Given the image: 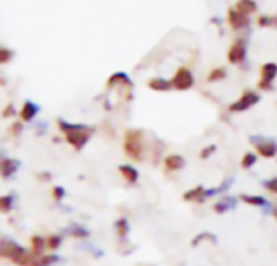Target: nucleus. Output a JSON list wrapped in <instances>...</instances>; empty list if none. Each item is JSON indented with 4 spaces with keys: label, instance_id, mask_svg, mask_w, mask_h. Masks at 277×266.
<instances>
[{
    "label": "nucleus",
    "instance_id": "412c9836",
    "mask_svg": "<svg viewBox=\"0 0 277 266\" xmlns=\"http://www.w3.org/2000/svg\"><path fill=\"white\" fill-rule=\"evenodd\" d=\"M59 261H60L59 255H46V253H42V255L34 256L31 266H53V264H56Z\"/></svg>",
    "mask_w": 277,
    "mask_h": 266
},
{
    "label": "nucleus",
    "instance_id": "7ed1b4c3",
    "mask_svg": "<svg viewBox=\"0 0 277 266\" xmlns=\"http://www.w3.org/2000/svg\"><path fill=\"white\" fill-rule=\"evenodd\" d=\"M124 152L134 162L145 159V134L142 129H127L124 134Z\"/></svg>",
    "mask_w": 277,
    "mask_h": 266
},
{
    "label": "nucleus",
    "instance_id": "ddd939ff",
    "mask_svg": "<svg viewBox=\"0 0 277 266\" xmlns=\"http://www.w3.org/2000/svg\"><path fill=\"white\" fill-rule=\"evenodd\" d=\"M240 199L249 204V206H258V208H261L264 214H267L271 211V203H267L266 198H263V196H256V194H241Z\"/></svg>",
    "mask_w": 277,
    "mask_h": 266
},
{
    "label": "nucleus",
    "instance_id": "72a5a7b5",
    "mask_svg": "<svg viewBox=\"0 0 277 266\" xmlns=\"http://www.w3.org/2000/svg\"><path fill=\"white\" fill-rule=\"evenodd\" d=\"M10 132H12L15 137L21 136V132H23V123H21V121H15V123L10 126Z\"/></svg>",
    "mask_w": 277,
    "mask_h": 266
},
{
    "label": "nucleus",
    "instance_id": "c756f323",
    "mask_svg": "<svg viewBox=\"0 0 277 266\" xmlns=\"http://www.w3.org/2000/svg\"><path fill=\"white\" fill-rule=\"evenodd\" d=\"M65 196H67V191H65L64 186H54V188H53V198H54L57 203L64 201Z\"/></svg>",
    "mask_w": 277,
    "mask_h": 266
},
{
    "label": "nucleus",
    "instance_id": "f3484780",
    "mask_svg": "<svg viewBox=\"0 0 277 266\" xmlns=\"http://www.w3.org/2000/svg\"><path fill=\"white\" fill-rule=\"evenodd\" d=\"M118 171L121 173V176H123L127 183H131V185H134V183H137L138 182V170L135 168V167H132V165H129V164H124V165H119L118 167Z\"/></svg>",
    "mask_w": 277,
    "mask_h": 266
},
{
    "label": "nucleus",
    "instance_id": "39448f33",
    "mask_svg": "<svg viewBox=\"0 0 277 266\" xmlns=\"http://www.w3.org/2000/svg\"><path fill=\"white\" fill-rule=\"evenodd\" d=\"M170 82H171V87L175 88V90L186 92V90H189L194 85V75H193V72L189 71L188 67H179Z\"/></svg>",
    "mask_w": 277,
    "mask_h": 266
},
{
    "label": "nucleus",
    "instance_id": "1a4fd4ad",
    "mask_svg": "<svg viewBox=\"0 0 277 266\" xmlns=\"http://www.w3.org/2000/svg\"><path fill=\"white\" fill-rule=\"evenodd\" d=\"M20 168V160L10 159V157H4L0 160V176L4 180H10L15 176V173Z\"/></svg>",
    "mask_w": 277,
    "mask_h": 266
},
{
    "label": "nucleus",
    "instance_id": "c85d7f7f",
    "mask_svg": "<svg viewBox=\"0 0 277 266\" xmlns=\"http://www.w3.org/2000/svg\"><path fill=\"white\" fill-rule=\"evenodd\" d=\"M15 57V53L10 48L0 46V64H8Z\"/></svg>",
    "mask_w": 277,
    "mask_h": 266
},
{
    "label": "nucleus",
    "instance_id": "b1692460",
    "mask_svg": "<svg viewBox=\"0 0 277 266\" xmlns=\"http://www.w3.org/2000/svg\"><path fill=\"white\" fill-rule=\"evenodd\" d=\"M13 206H15V194L13 193L0 196V212H4V214L12 212Z\"/></svg>",
    "mask_w": 277,
    "mask_h": 266
},
{
    "label": "nucleus",
    "instance_id": "473e14b6",
    "mask_svg": "<svg viewBox=\"0 0 277 266\" xmlns=\"http://www.w3.org/2000/svg\"><path fill=\"white\" fill-rule=\"evenodd\" d=\"M277 21V18H271V16H267V15H263V16H259V20H258V25L259 27H271V25H274Z\"/></svg>",
    "mask_w": 277,
    "mask_h": 266
},
{
    "label": "nucleus",
    "instance_id": "4be33fe9",
    "mask_svg": "<svg viewBox=\"0 0 277 266\" xmlns=\"http://www.w3.org/2000/svg\"><path fill=\"white\" fill-rule=\"evenodd\" d=\"M235 10L249 16L251 13H255L258 10V4L255 2V0H238Z\"/></svg>",
    "mask_w": 277,
    "mask_h": 266
},
{
    "label": "nucleus",
    "instance_id": "4c0bfd02",
    "mask_svg": "<svg viewBox=\"0 0 277 266\" xmlns=\"http://www.w3.org/2000/svg\"><path fill=\"white\" fill-rule=\"evenodd\" d=\"M272 216H274V219L277 220V204L274 206V209H272Z\"/></svg>",
    "mask_w": 277,
    "mask_h": 266
},
{
    "label": "nucleus",
    "instance_id": "423d86ee",
    "mask_svg": "<svg viewBox=\"0 0 277 266\" xmlns=\"http://www.w3.org/2000/svg\"><path fill=\"white\" fill-rule=\"evenodd\" d=\"M258 101H259V95H258V93H256V92H251V90H246L237 101L232 103V105L228 106V109L232 111V113H243V111L253 108Z\"/></svg>",
    "mask_w": 277,
    "mask_h": 266
},
{
    "label": "nucleus",
    "instance_id": "bb28decb",
    "mask_svg": "<svg viewBox=\"0 0 277 266\" xmlns=\"http://www.w3.org/2000/svg\"><path fill=\"white\" fill-rule=\"evenodd\" d=\"M225 77H227V72H225L223 67H217L214 69V71L209 72V75H207V82H220L223 80Z\"/></svg>",
    "mask_w": 277,
    "mask_h": 266
},
{
    "label": "nucleus",
    "instance_id": "2eb2a0df",
    "mask_svg": "<svg viewBox=\"0 0 277 266\" xmlns=\"http://www.w3.org/2000/svg\"><path fill=\"white\" fill-rule=\"evenodd\" d=\"M114 85H124V87H127V88L134 87L132 80L129 79V75L126 72H114L109 77L108 82H106V87L111 88V87H114Z\"/></svg>",
    "mask_w": 277,
    "mask_h": 266
},
{
    "label": "nucleus",
    "instance_id": "e433bc0d",
    "mask_svg": "<svg viewBox=\"0 0 277 266\" xmlns=\"http://www.w3.org/2000/svg\"><path fill=\"white\" fill-rule=\"evenodd\" d=\"M38 180H41V182H51L53 175H51L49 171H42V173H38Z\"/></svg>",
    "mask_w": 277,
    "mask_h": 266
},
{
    "label": "nucleus",
    "instance_id": "f8f14e48",
    "mask_svg": "<svg viewBox=\"0 0 277 266\" xmlns=\"http://www.w3.org/2000/svg\"><path fill=\"white\" fill-rule=\"evenodd\" d=\"M163 165H165L168 171H179L186 167V159L183 156H179V153H170L163 160Z\"/></svg>",
    "mask_w": 277,
    "mask_h": 266
},
{
    "label": "nucleus",
    "instance_id": "9d476101",
    "mask_svg": "<svg viewBox=\"0 0 277 266\" xmlns=\"http://www.w3.org/2000/svg\"><path fill=\"white\" fill-rule=\"evenodd\" d=\"M39 111H41L39 105H36V103L31 101V100H27V101L23 103V106H21L20 113H18L21 123H31L33 119L38 116Z\"/></svg>",
    "mask_w": 277,
    "mask_h": 266
},
{
    "label": "nucleus",
    "instance_id": "5701e85b",
    "mask_svg": "<svg viewBox=\"0 0 277 266\" xmlns=\"http://www.w3.org/2000/svg\"><path fill=\"white\" fill-rule=\"evenodd\" d=\"M114 229H116V234L119 238H126L131 232V224H129V220L126 217H119L116 222H114Z\"/></svg>",
    "mask_w": 277,
    "mask_h": 266
},
{
    "label": "nucleus",
    "instance_id": "c9c22d12",
    "mask_svg": "<svg viewBox=\"0 0 277 266\" xmlns=\"http://www.w3.org/2000/svg\"><path fill=\"white\" fill-rule=\"evenodd\" d=\"M36 136H44L48 132V123L46 121H42V123H38L36 124Z\"/></svg>",
    "mask_w": 277,
    "mask_h": 266
},
{
    "label": "nucleus",
    "instance_id": "cd10ccee",
    "mask_svg": "<svg viewBox=\"0 0 277 266\" xmlns=\"http://www.w3.org/2000/svg\"><path fill=\"white\" fill-rule=\"evenodd\" d=\"M256 162H258L256 153H253V152H246L245 156H243V159H241V168L248 170V168H251V167H255Z\"/></svg>",
    "mask_w": 277,
    "mask_h": 266
},
{
    "label": "nucleus",
    "instance_id": "9b49d317",
    "mask_svg": "<svg viewBox=\"0 0 277 266\" xmlns=\"http://www.w3.org/2000/svg\"><path fill=\"white\" fill-rule=\"evenodd\" d=\"M228 25L232 30H243L249 25V16L237 12L235 8H230L228 10Z\"/></svg>",
    "mask_w": 277,
    "mask_h": 266
},
{
    "label": "nucleus",
    "instance_id": "aec40b11",
    "mask_svg": "<svg viewBox=\"0 0 277 266\" xmlns=\"http://www.w3.org/2000/svg\"><path fill=\"white\" fill-rule=\"evenodd\" d=\"M30 245H31L30 252H31L33 255H36V256H38V255H42L46 248H48L46 238L41 237V235H33V237L30 238Z\"/></svg>",
    "mask_w": 277,
    "mask_h": 266
},
{
    "label": "nucleus",
    "instance_id": "f03ea898",
    "mask_svg": "<svg viewBox=\"0 0 277 266\" xmlns=\"http://www.w3.org/2000/svg\"><path fill=\"white\" fill-rule=\"evenodd\" d=\"M34 256L28 248H25L12 238H0V258H7L18 266H31Z\"/></svg>",
    "mask_w": 277,
    "mask_h": 266
},
{
    "label": "nucleus",
    "instance_id": "a878e982",
    "mask_svg": "<svg viewBox=\"0 0 277 266\" xmlns=\"http://www.w3.org/2000/svg\"><path fill=\"white\" fill-rule=\"evenodd\" d=\"M62 242H64V235H60V234H53L46 238V245L49 250H53V252L59 250V248L62 247Z\"/></svg>",
    "mask_w": 277,
    "mask_h": 266
},
{
    "label": "nucleus",
    "instance_id": "2f4dec72",
    "mask_svg": "<svg viewBox=\"0 0 277 266\" xmlns=\"http://www.w3.org/2000/svg\"><path fill=\"white\" fill-rule=\"evenodd\" d=\"M215 150H217V145H214V144H211V145H207V147H204L202 150H201V156H199V157H201V159H209L211 156H214V152Z\"/></svg>",
    "mask_w": 277,
    "mask_h": 266
},
{
    "label": "nucleus",
    "instance_id": "f257e3e1",
    "mask_svg": "<svg viewBox=\"0 0 277 266\" xmlns=\"http://www.w3.org/2000/svg\"><path fill=\"white\" fill-rule=\"evenodd\" d=\"M57 127L64 134L65 142L68 145H72L77 152H80L90 142V139L95 134L93 126L82 123H68L65 119H57Z\"/></svg>",
    "mask_w": 277,
    "mask_h": 266
},
{
    "label": "nucleus",
    "instance_id": "0eeeda50",
    "mask_svg": "<svg viewBox=\"0 0 277 266\" xmlns=\"http://www.w3.org/2000/svg\"><path fill=\"white\" fill-rule=\"evenodd\" d=\"M277 77V64L275 62H266L261 67V80H259V88L271 90L272 82Z\"/></svg>",
    "mask_w": 277,
    "mask_h": 266
},
{
    "label": "nucleus",
    "instance_id": "f704fd0d",
    "mask_svg": "<svg viewBox=\"0 0 277 266\" xmlns=\"http://www.w3.org/2000/svg\"><path fill=\"white\" fill-rule=\"evenodd\" d=\"M2 116L4 118H13V116H16V109H15V106L12 105V103H8V105L2 109Z\"/></svg>",
    "mask_w": 277,
    "mask_h": 266
},
{
    "label": "nucleus",
    "instance_id": "393cba45",
    "mask_svg": "<svg viewBox=\"0 0 277 266\" xmlns=\"http://www.w3.org/2000/svg\"><path fill=\"white\" fill-rule=\"evenodd\" d=\"M202 242L215 243V242H217V235H214V234H211V232H201V234H197V235L193 238L191 247H197V245H201Z\"/></svg>",
    "mask_w": 277,
    "mask_h": 266
},
{
    "label": "nucleus",
    "instance_id": "dca6fc26",
    "mask_svg": "<svg viewBox=\"0 0 277 266\" xmlns=\"http://www.w3.org/2000/svg\"><path fill=\"white\" fill-rule=\"evenodd\" d=\"M64 232H65L68 237L77 238V240H86V238H90V235H91L90 230L86 229L85 226H80V224H72V226H68V227H65Z\"/></svg>",
    "mask_w": 277,
    "mask_h": 266
},
{
    "label": "nucleus",
    "instance_id": "58836bf2",
    "mask_svg": "<svg viewBox=\"0 0 277 266\" xmlns=\"http://www.w3.org/2000/svg\"><path fill=\"white\" fill-rule=\"evenodd\" d=\"M2 159H4V157H2V153H0V160H2Z\"/></svg>",
    "mask_w": 277,
    "mask_h": 266
},
{
    "label": "nucleus",
    "instance_id": "7c9ffc66",
    "mask_svg": "<svg viewBox=\"0 0 277 266\" xmlns=\"http://www.w3.org/2000/svg\"><path fill=\"white\" fill-rule=\"evenodd\" d=\"M263 186L266 188L267 191H271V193L277 194V176H275V178H271V180H266V182H263Z\"/></svg>",
    "mask_w": 277,
    "mask_h": 266
},
{
    "label": "nucleus",
    "instance_id": "20e7f679",
    "mask_svg": "<svg viewBox=\"0 0 277 266\" xmlns=\"http://www.w3.org/2000/svg\"><path fill=\"white\" fill-rule=\"evenodd\" d=\"M251 144L255 145L259 156H263L264 159H272L277 156V144L272 139H267L263 136H251L249 137Z\"/></svg>",
    "mask_w": 277,
    "mask_h": 266
},
{
    "label": "nucleus",
    "instance_id": "6e6552de",
    "mask_svg": "<svg viewBox=\"0 0 277 266\" xmlns=\"http://www.w3.org/2000/svg\"><path fill=\"white\" fill-rule=\"evenodd\" d=\"M228 61L232 64H240V62H243L245 59H246V45L241 39L235 41L233 45L228 48Z\"/></svg>",
    "mask_w": 277,
    "mask_h": 266
},
{
    "label": "nucleus",
    "instance_id": "a211bd4d",
    "mask_svg": "<svg viewBox=\"0 0 277 266\" xmlns=\"http://www.w3.org/2000/svg\"><path fill=\"white\" fill-rule=\"evenodd\" d=\"M183 199L184 201H189V203H204L207 198H205V188L204 186H196V188H191L189 191H186L183 194Z\"/></svg>",
    "mask_w": 277,
    "mask_h": 266
},
{
    "label": "nucleus",
    "instance_id": "6ab92c4d",
    "mask_svg": "<svg viewBox=\"0 0 277 266\" xmlns=\"http://www.w3.org/2000/svg\"><path fill=\"white\" fill-rule=\"evenodd\" d=\"M149 88L153 92H170L171 82L168 79H163V77H153V79L149 80Z\"/></svg>",
    "mask_w": 277,
    "mask_h": 266
},
{
    "label": "nucleus",
    "instance_id": "4468645a",
    "mask_svg": "<svg viewBox=\"0 0 277 266\" xmlns=\"http://www.w3.org/2000/svg\"><path fill=\"white\" fill-rule=\"evenodd\" d=\"M237 204H238V199L235 198V196H223V198H220L217 203L214 204V211L217 214H225V212L235 209Z\"/></svg>",
    "mask_w": 277,
    "mask_h": 266
}]
</instances>
